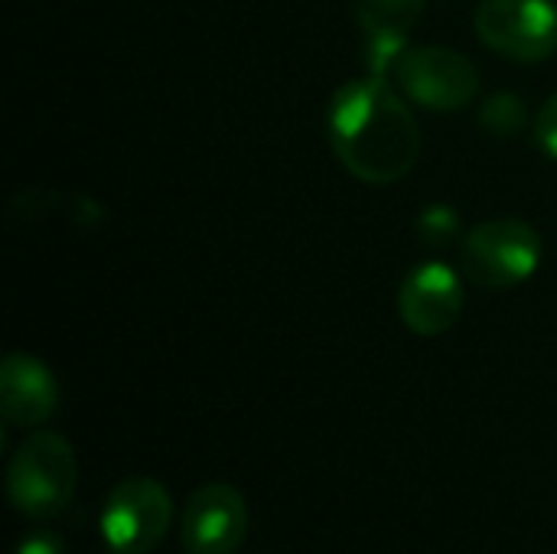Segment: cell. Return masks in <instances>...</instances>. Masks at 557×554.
I'll list each match as a JSON object with an SVG mask.
<instances>
[{
  "label": "cell",
  "mask_w": 557,
  "mask_h": 554,
  "mask_svg": "<svg viewBox=\"0 0 557 554\" xmlns=\"http://www.w3.org/2000/svg\"><path fill=\"white\" fill-rule=\"evenodd\" d=\"M428 0H356V20L366 36H405L421 20Z\"/></svg>",
  "instance_id": "30bf717a"
},
{
  "label": "cell",
  "mask_w": 557,
  "mask_h": 554,
  "mask_svg": "<svg viewBox=\"0 0 557 554\" xmlns=\"http://www.w3.org/2000/svg\"><path fill=\"white\" fill-rule=\"evenodd\" d=\"M326 121L339 163L362 183H398L418 163V121L408 101L379 75L339 85L330 101Z\"/></svg>",
  "instance_id": "6da1fadb"
},
{
  "label": "cell",
  "mask_w": 557,
  "mask_h": 554,
  "mask_svg": "<svg viewBox=\"0 0 557 554\" xmlns=\"http://www.w3.org/2000/svg\"><path fill=\"white\" fill-rule=\"evenodd\" d=\"M392 75L401 95L428 111H460L480 88V69L447 46H408Z\"/></svg>",
  "instance_id": "5b68a950"
},
{
  "label": "cell",
  "mask_w": 557,
  "mask_h": 554,
  "mask_svg": "<svg viewBox=\"0 0 557 554\" xmlns=\"http://www.w3.org/2000/svg\"><path fill=\"white\" fill-rule=\"evenodd\" d=\"M535 140H539V147H542L548 157H555L557 160V95H552V98L542 104V111H539V118H535Z\"/></svg>",
  "instance_id": "4fadbf2b"
},
{
  "label": "cell",
  "mask_w": 557,
  "mask_h": 554,
  "mask_svg": "<svg viewBox=\"0 0 557 554\" xmlns=\"http://www.w3.org/2000/svg\"><path fill=\"white\" fill-rule=\"evenodd\" d=\"M473 23L483 46L516 62H542L557 49L555 0H483Z\"/></svg>",
  "instance_id": "8992f818"
},
{
  "label": "cell",
  "mask_w": 557,
  "mask_h": 554,
  "mask_svg": "<svg viewBox=\"0 0 557 554\" xmlns=\"http://www.w3.org/2000/svg\"><path fill=\"white\" fill-rule=\"evenodd\" d=\"M480 127L493 137H516L525 127V101L499 91L480 108Z\"/></svg>",
  "instance_id": "8fae6325"
},
{
  "label": "cell",
  "mask_w": 557,
  "mask_h": 554,
  "mask_svg": "<svg viewBox=\"0 0 557 554\" xmlns=\"http://www.w3.org/2000/svg\"><path fill=\"white\" fill-rule=\"evenodd\" d=\"M16 554H65V545L55 532H33L16 545Z\"/></svg>",
  "instance_id": "5bb4252c"
},
{
  "label": "cell",
  "mask_w": 557,
  "mask_h": 554,
  "mask_svg": "<svg viewBox=\"0 0 557 554\" xmlns=\"http://www.w3.org/2000/svg\"><path fill=\"white\" fill-rule=\"evenodd\" d=\"M467 294L460 274L444 261H424L408 271L398 291V313L418 336H444L457 327Z\"/></svg>",
  "instance_id": "ba28073f"
},
{
  "label": "cell",
  "mask_w": 557,
  "mask_h": 554,
  "mask_svg": "<svg viewBox=\"0 0 557 554\" xmlns=\"http://www.w3.org/2000/svg\"><path fill=\"white\" fill-rule=\"evenodd\" d=\"M463 274L483 291H509L525 284L545 258V242L522 219H490L470 229L460 248Z\"/></svg>",
  "instance_id": "3957f363"
},
{
  "label": "cell",
  "mask_w": 557,
  "mask_h": 554,
  "mask_svg": "<svg viewBox=\"0 0 557 554\" xmlns=\"http://www.w3.org/2000/svg\"><path fill=\"white\" fill-rule=\"evenodd\" d=\"M418 229H421V235H424L428 242H450V238L460 232V219H457V212L447 209V206H431V209H424Z\"/></svg>",
  "instance_id": "7c38bea8"
},
{
  "label": "cell",
  "mask_w": 557,
  "mask_h": 554,
  "mask_svg": "<svg viewBox=\"0 0 557 554\" xmlns=\"http://www.w3.org/2000/svg\"><path fill=\"white\" fill-rule=\"evenodd\" d=\"M59 405V385L46 362L10 353L0 366V411L16 428L42 424Z\"/></svg>",
  "instance_id": "9c48e42d"
},
{
  "label": "cell",
  "mask_w": 557,
  "mask_h": 554,
  "mask_svg": "<svg viewBox=\"0 0 557 554\" xmlns=\"http://www.w3.org/2000/svg\"><path fill=\"white\" fill-rule=\"evenodd\" d=\"M248 532L245 496L228 483H206L189 493L180 519L186 554H235Z\"/></svg>",
  "instance_id": "52a82bcc"
},
{
  "label": "cell",
  "mask_w": 557,
  "mask_h": 554,
  "mask_svg": "<svg viewBox=\"0 0 557 554\" xmlns=\"http://www.w3.org/2000/svg\"><path fill=\"white\" fill-rule=\"evenodd\" d=\"M173 522V500L163 483L131 477L111 487L101 506V535L114 554L153 552Z\"/></svg>",
  "instance_id": "277c9868"
},
{
  "label": "cell",
  "mask_w": 557,
  "mask_h": 554,
  "mask_svg": "<svg viewBox=\"0 0 557 554\" xmlns=\"http://www.w3.org/2000/svg\"><path fill=\"white\" fill-rule=\"evenodd\" d=\"M78 464L75 451L62 434H29L7 467V496L29 519H52L65 513L75 496Z\"/></svg>",
  "instance_id": "7a4b0ae2"
}]
</instances>
